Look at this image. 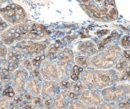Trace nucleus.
I'll return each mask as SVG.
<instances>
[{"label": "nucleus", "instance_id": "1", "mask_svg": "<svg viewBox=\"0 0 130 109\" xmlns=\"http://www.w3.org/2000/svg\"><path fill=\"white\" fill-rule=\"evenodd\" d=\"M119 73L115 69L86 68L80 73L79 80L85 89L102 90L118 82Z\"/></svg>", "mask_w": 130, "mask_h": 109}, {"label": "nucleus", "instance_id": "2", "mask_svg": "<svg viewBox=\"0 0 130 109\" xmlns=\"http://www.w3.org/2000/svg\"><path fill=\"white\" fill-rule=\"evenodd\" d=\"M123 50L118 44H111L90 57V67L94 69H112L122 56Z\"/></svg>", "mask_w": 130, "mask_h": 109}, {"label": "nucleus", "instance_id": "3", "mask_svg": "<svg viewBox=\"0 0 130 109\" xmlns=\"http://www.w3.org/2000/svg\"><path fill=\"white\" fill-rule=\"evenodd\" d=\"M30 26L31 23L29 22L11 25L0 34V41L3 42L7 47L15 45L19 41L25 40L27 33L30 29Z\"/></svg>", "mask_w": 130, "mask_h": 109}, {"label": "nucleus", "instance_id": "4", "mask_svg": "<svg viewBox=\"0 0 130 109\" xmlns=\"http://www.w3.org/2000/svg\"><path fill=\"white\" fill-rule=\"evenodd\" d=\"M75 54L74 51L68 47H64L58 54L56 58V64L59 72V80L60 79H68L70 78L73 66L75 65Z\"/></svg>", "mask_w": 130, "mask_h": 109}, {"label": "nucleus", "instance_id": "5", "mask_svg": "<svg viewBox=\"0 0 130 109\" xmlns=\"http://www.w3.org/2000/svg\"><path fill=\"white\" fill-rule=\"evenodd\" d=\"M0 16L9 24L16 25L27 21V13L16 3H9L6 6L0 7Z\"/></svg>", "mask_w": 130, "mask_h": 109}, {"label": "nucleus", "instance_id": "6", "mask_svg": "<svg viewBox=\"0 0 130 109\" xmlns=\"http://www.w3.org/2000/svg\"><path fill=\"white\" fill-rule=\"evenodd\" d=\"M50 44L48 40H42V41H31V40H22L15 44L18 47L24 57H28L32 59L36 56H39L41 54H44L48 45Z\"/></svg>", "mask_w": 130, "mask_h": 109}, {"label": "nucleus", "instance_id": "7", "mask_svg": "<svg viewBox=\"0 0 130 109\" xmlns=\"http://www.w3.org/2000/svg\"><path fill=\"white\" fill-rule=\"evenodd\" d=\"M103 101L118 103L130 96L129 84H113L101 90Z\"/></svg>", "mask_w": 130, "mask_h": 109}, {"label": "nucleus", "instance_id": "8", "mask_svg": "<svg viewBox=\"0 0 130 109\" xmlns=\"http://www.w3.org/2000/svg\"><path fill=\"white\" fill-rule=\"evenodd\" d=\"M29 75H30V73L22 67H19L18 69L12 72L10 85L13 88L16 95H21L22 93L25 92L26 83L29 78Z\"/></svg>", "mask_w": 130, "mask_h": 109}, {"label": "nucleus", "instance_id": "9", "mask_svg": "<svg viewBox=\"0 0 130 109\" xmlns=\"http://www.w3.org/2000/svg\"><path fill=\"white\" fill-rule=\"evenodd\" d=\"M79 100L87 107L95 108L103 102V97L99 89H84L79 95Z\"/></svg>", "mask_w": 130, "mask_h": 109}, {"label": "nucleus", "instance_id": "10", "mask_svg": "<svg viewBox=\"0 0 130 109\" xmlns=\"http://www.w3.org/2000/svg\"><path fill=\"white\" fill-rule=\"evenodd\" d=\"M23 58H24V55L18 47H16L15 45L8 47V53H7L5 67L12 73L13 71H15L16 69L20 67Z\"/></svg>", "mask_w": 130, "mask_h": 109}, {"label": "nucleus", "instance_id": "11", "mask_svg": "<svg viewBox=\"0 0 130 109\" xmlns=\"http://www.w3.org/2000/svg\"><path fill=\"white\" fill-rule=\"evenodd\" d=\"M39 73L42 80H59L57 64L54 60H43V62L39 66Z\"/></svg>", "mask_w": 130, "mask_h": 109}, {"label": "nucleus", "instance_id": "12", "mask_svg": "<svg viewBox=\"0 0 130 109\" xmlns=\"http://www.w3.org/2000/svg\"><path fill=\"white\" fill-rule=\"evenodd\" d=\"M82 9L92 19L104 22V16L101 4H98L94 0H78Z\"/></svg>", "mask_w": 130, "mask_h": 109}, {"label": "nucleus", "instance_id": "13", "mask_svg": "<svg viewBox=\"0 0 130 109\" xmlns=\"http://www.w3.org/2000/svg\"><path fill=\"white\" fill-rule=\"evenodd\" d=\"M71 100L66 90H62L52 99L44 100V105L48 109H68Z\"/></svg>", "mask_w": 130, "mask_h": 109}, {"label": "nucleus", "instance_id": "14", "mask_svg": "<svg viewBox=\"0 0 130 109\" xmlns=\"http://www.w3.org/2000/svg\"><path fill=\"white\" fill-rule=\"evenodd\" d=\"M61 91V87L58 81L56 80H43L42 87H41V94L40 96L44 100L52 99Z\"/></svg>", "mask_w": 130, "mask_h": 109}, {"label": "nucleus", "instance_id": "15", "mask_svg": "<svg viewBox=\"0 0 130 109\" xmlns=\"http://www.w3.org/2000/svg\"><path fill=\"white\" fill-rule=\"evenodd\" d=\"M48 36V31L43 25L37 24V23H31L30 29L27 33V36H26L25 40L42 41V40H46Z\"/></svg>", "mask_w": 130, "mask_h": 109}, {"label": "nucleus", "instance_id": "16", "mask_svg": "<svg viewBox=\"0 0 130 109\" xmlns=\"http://www.w3.org/2000/svg\"><path fill=\"white\" fill-rule=\"evenodd\" d=\"M76 51L78 55H83L87 57H92L95 54L98 53V47L96 43L92 40H82L80 41L77 46H76Z\"/></svg>", "mask_w": 130, "mask_h": 109}, {"label": "nucleus", "instance_id": "17", "mask_svg": "<svg viewBox=\"0 0 130 109\" xmlns=\"http://www.w3.org/2000/svg\"><path fill=\"white\" fill-rule=\"evenodd\" d=\"M101 7L104 16V22L114 21L118 18V11L114 0H103V2L101 3Z\"/></svg>", "mask_w": 130, "mask_h": 109}, {"label": "nucleus", "instance_id": "18", "mask_svg": "<svg viewBox=\"0 0 130 109\" xmlns=\"http://www.w3.org/2000/svg\"><path fill=\"white\" fill-rule=\"evenodd\" d=\"M41 87H42V79L30 74L26 83L25 91L32 95L33 97H36L41 94Z\"/></svg>", "mask_w": 130, "mask_h": 109}, {"label": "nucleus", "instance_id": "19", "mask_svg": "<svg viewBox=\"0 0 130 109\" xmlns=\"http://www.w3.org/2000/svg\"><path fill=\"white\" fill-rule=\"evenodd\" d=\"M63 42L60 41V40H57V41H54L53 43H50L44 53L45 55V58L48 59V60H54L57 58L59 52L63 49Z\"/></svg>", "mask_w": 130, "mask_h": 109}, {"label": "nucleus", "instance_id": "20", "mask_svg": "<svg viewBox=\"0 0 130 109\" xmlns=\"http://www.w3.org/2000/svg\"><path fill=\"white\" fill-rule=\"evenodd\" d=\"M119 38H120V33L117 31V30H114L111 33H109L107 37L102 38L97 44H96L98 47V50L101 51V50H103L104 48H106L107 46H109L111 44H114V42L117 41Z\"/></svg>", "mask_w": 130, "mask_h": 109}, {"label": "nucleus", "instance_id": "21", "mask_svg": "<svg viewBox=\"0 0 130 109\" xmlns=\"http://www.w3.org/2000/svg\"><path fill=\"white\" fill-rule=\"evenodd\" d=\"M75 65L81 67L82 69H86L90 67V57L83 56V55H78L75 56Z\"/></svg>", "mask_w": 130, "mask_h": 109}, {"label": "nucleus", "instance_id": "22", "mask_svg": "<svg viewBox=\"0 0 130 109\" xmlns=\"http://www.w3.org/2000/svg\"><path fill=\"white\" fill-rule=\"evenodd\" d=\"M7 53H8V47L3 42L0 41V69L2 67H5V65H6Z\"/></svg>", "mask_w": 130, "mask_h": 109}, {"label": "nucleus", "instance_id": "23", "mask_svg": "<svg viewBox=\"0 0 130 109\" xmlns=\"http://www.w3.org/2000/svg\"><path fill=\"white\" fill-rule=\"evenodd\" d=\"M130 63L123 57V56H121L120 57V59L117 61V63L115 64V66H114V69L118 72V73H120V72H122L128 65H129Z\"/></svg>", "mask_w": 130, "mask_h": 109}, {"label": "nucleus", "instance_id": "24", "mask_svg": "<svg viewBox=\"0 0 130 109\" xmlns=\"http://www.w3.org/2000/svg\"><path fill=\"white\" fill-rule=\"evenodd\" d=\"M12 104V98L1 95L0 96V109H10Z\"/></svg>", "mask_w": 130, "mask_h": 109}, {"label": "nucleus", "instance_id": "25", "mask_svg": "<svg viewBox=\"0 0 130 109\" xmlns=\"http://www.w3.org/2000/svg\"><path fill=\"white\" fill-rule=\"evenodd\" d=\"M20 67L24 68V69L27 70L29 73H31L33 70H34V66H33V64H32V60H31L30 58H28V57H24V58H23Z\"/></svg>", "mask_w": 130, "mask_h": 109}, {"label": "nucleus", "instance_id": "26", "mask_svg": "<svg viewBox=\"0 0 130 109\" xmlns=\"http://www.w3.org/2000/svg\"><path fill=\"white\" fill-rule=\"evenodd\" d=\"M68 109H92L87 107L83 102H81L79 99H75L72 100L68 106Z\"/></svg>", "mask_w": 130, "mask_h": 109}, {"label": "nucleus", "instance_id": "27", "mask_svg": "<svg viewBox=\"0 0 130 109\" xmlns=\"http://www.w3.org/2000/svg\"><path fill=\"white\" fill-rule=\"evenodd\" d=\"M128 80H130V64L122 72L119 73L118 82H124V81H128Z\"/></svg>", "mask_w": 130, "mask_h": 109}, {"label": "nucleus", "instance_id": "28", "mask_svg": "<svg viewBox=\"0 0 130 109\" xmlns=\"http://www.w3.org/2000/svg\"><path fill=\"white\" fill-rule=\"evenodd\" d=\"M119 46L123 48L124 50L130 49V35H124L119 40Z\"/></svg>", "mask_w": 130, "mask_h": 109}, {"label": "nucleus", "instance_id": "29", "mask_svg": "<svg viewBox=\"0 0 130 109\" xmlns=\"http://www.w3.org/2000/svg\"><path fill=\"white\" fill-rule=\"evenodd\" d=\"M95 109H118L117 107V103H112V102H107V101H103L102 103H100Z\"/></svg>", "mask_w": 130, "mask_h": 109}, {"label": "nucleus", "instance_id": "30", "mask_svg": "<svg viewBox=\"0 0 130 109\" xmlns=\"http://www.w3.org/2000/svg\"><path fill=\"white\" fill-rule=\"evenodd\" d=\"M118 109H130V96H128L123 101H120L117 103Z\"/></svg>", "mask_w": 130, "mask_h": 109}, {"label": "nucleus", "instance_id": "31", "mask_svg": "<svg viewBox=\"0 0 130 109\" xmlns=\"http://www.w3.org/2000/svg\"><path fill=\"white\" fill-rule=\"evenodd\" d=\"M9 26H11V25H9V24L0 16V34L3 31H5Z\"/></svg>", "mask_w": 130, "mask_h": 109}, {"label": "nucleus", "instance_id": "32", "mask_svg": "<svg viewBox=\"0 0 130 109\" xmlns=\"http://www.w3.org/2000/svg\"><path fill=\"white\" fill-rule=\"evenodd\" d=\"M122 56L130 63V49L129 50H123L122 52Z\"/></svg>", "mask_w": 130, "mask_h": 109}, {"label": "nucleus", "instance_id": "33", "mask_svg": "<svg viewBox=\"0 0 130 109\" xmlns=\"http://www.w3.org/2000/svg\"><path fill=\"white\" fill-rule=\"evenodd\" d=\"M109 33H110L109 30H101V31H98L96 35L97 36H105V35H108Z\"/></svg>", "mask_w": 130, "mask_h": 109}, {"label": "nucleus", "instance_id": "34", "mask_svg": "<svg viewBox=\"0 0 130 109\" xmlns=\"http://www.w3.org/2000/svg\"><path fill=\"white\" fill-rule=\"evenodd\" d=\"M6 86H8V85H5L4 83H2V82L0 81V96L3 95V91H4V89H5Z\"/></svg>", "mask_w": 130, "mask_h": 109}, {"label": "nucleus", "instance_id": "35", "mask_svg": "<svg viewBox=\"0 0 130 109\" xmlns=\"http://www.w3.org/2000/svg\"><path fill=\"white\" fill-rule=\"evenodd\" d=\"M12 1H15V0H0V6H2V5H4V4L12 3Z\"/></svg>", "mask_w": 130, "mask_h": 109}, {"label": "nucleus", "instance_id": "36", "mask_svg": "<svg viewBox=\"0 0 130 109\" xmlns=\"http://www.w3.org/2000/svg\"><path fill=\"white\" fill-rule=\"evenodd\" d=\"M34 109H48L45 105H41V106H37V107H35Z\"/></svg>", "mask_w": 130, "mask_h": 109}, {"label": "nucleus", "instance_id": "37", "mask_svg": "<svg viewBox=\"0 0 130 109\" xmlns=\"http://www.w3.org/2000/svg\"><path fill=\"white\" fill-rule=\"evenodd\" d=\"M94 1H95V2H97L98 4H101V3L103 2V0H94Z\"/></svg>", "mask_w": 130, "mask_h": 109}]
</instances>
